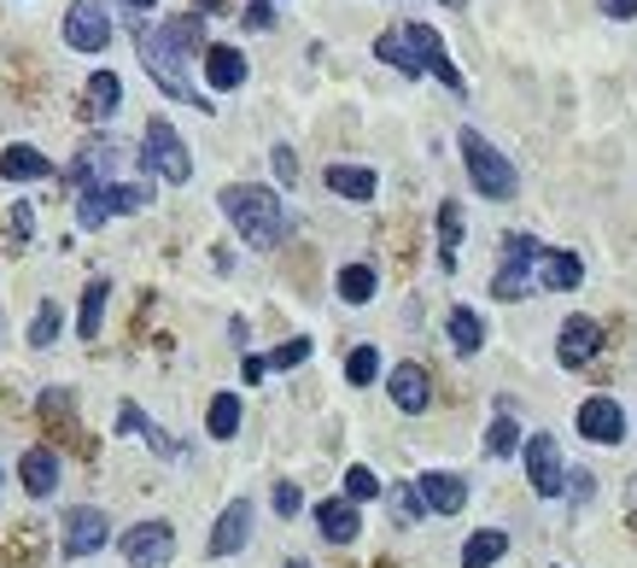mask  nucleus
I'll return each mask as SVG.
<instances>
[{"instance_id": "nucleus-7", "label": "nucleus", "mask_w": 637, "mask_h": 568, "mask_svg": "<svg viewBox=\"0 0 637 568\" xmlns=\"http://www.w3.org/2000/svg\"><path fill=\"white\" fill-rule=\"evenodd\" d=\"M117 551L129 568H170L176 562V527L170 521H135L129 534L117 539Z\"/></svg>"}, {"instance_id": "nucleus-32", "label": "nucleus", "mask_w": 637, "mask_h": 568, "mask_svg": "<svg viewBox=\"0 0 637 568\" xmlns=\"http://www.w3.org/2000/svg\"><path fill=\"white\" fill-rule=\"evenodd\" d=\"M205 428H211V440H234L240 434V393H217L211 411H205Z\"/></svg>"}, {"instance_id": "nucleus-33", "label": "nucleus", "mask_w": 637, "mask_h": 568, "mask_svg": "<svg viewBox=\"0 0 637 568\" xmlns=\"http://www.w3.org/2000/svg\"><path fill=\"white\" fill-rule=\"evenodd\" d=\"M76 223H82V229H106V223H112V211H106V182L76 188Z\"/></svg>"}, {"instance_id": "nucleus-25", "label": "nucleus", "mask_w": 637, "mask_h": 568, "mask_svg": "<svg viewBox=\"0 0 637 568\" xmlns=\"http://www.w3.org/2000/svg\"><path fill=\"white\" fill-rule=\"evenodd\" d=\"M106 299H112V281L94 276L88 288H82V311H76V334L82 340H100V322H106Z\"/></svg>"}, {"instance_id": "nucleus-14", "label": "nucleus", "mask_w": 637, "mask_h": 568, "mask_svg": "<svg viewBox=\"0 0 637 568\" xmlns=\"http://www.w3.org/2000/svg\"><path fill=\"white\" fill-rule=\"evenodd\" d=\"M416 498H421L427 516H457L468 504V481L450 475V469H427V475H416Z\"/></svg>"}, {"instance_id": "nucleus-29", "label": "nucleus", "mask_w": 637, "mask_h": 568, "mask_svg": "<svg viewBox=\"0 0 637 568\" xmlns=\"http://www.w3.org/2000/svg\"><path fill=\"white\" fill-rule=\"evenodd\" d=\"M334 288H340L345 306H368V299H375V288H380V276H375V264H345Z\"/></svg>"}, {"instance_id": "nucleus-10", "label": "nucleus", "mask_w": 637, "mask_h": 568, "mask_svg": "<svg viewBox=\"0 0 637 568\" xmlns=\"http://www.w3.org/2000/svg\"><path fill=\"white\" fill-rule=\"evenodd\" d=\"M521 457H526V486H532V493H539V498H562L567 469H562L556 440H550V434H532V440H521Z\"/></svg>"}, {"instance_id": "nucleus-42", "label": "nucleus", "mask_w": 637, "mask_h": 568, "mask_svg": "<svg viewBox=\"0 0 637 568\" xmlns=\"http://www.w3.org/2000/svg\"><path fill=\"white\" fill-rule=\"evenodd\" d=\"M270 165H275V176L286 182V188H293V182H299V153L286 147V141H281V147H270Z\"/></svg>"}, {"instance_id": "nucleus-15", "label": "nucleus", "mask_w": 637, "mask_h": 568, "mask_svg": "<svg viewBox=\"0 0 637 568\" xmlns=\"http://www.w3.org/2000/svg\"><path fill=\"white\" fill-rule=\"evenodd\" d=\"M246 539H252V498H234L229 510L217 516L205 551H211V557H234V551H246Z\"/></svg>"}, {"instance_id": "nucleus-40", "label": "nucleus", "mask_w": 637, "mask_h": 568, "mask_svg": "<svg viewBox=\"0 0 637 568\" xmlns=\"http://www.w3.org/2000/svg\"><path fill=\"white\" fill-rule=\"evenodd\" d=\"M562 493H567L573 504H591V498H597V475H591V469H567Z\"/></svg>"}, {"instance_id": "nucleus-8", "label": "nucleus", "mask_w": 637, "mask_h": 568, "mask_svg": "<svg viewBox=\"0 0 637 568\" xmlns=\"http://www.w3.org/2000/svg\"><path fill=\"white\" fill-rule=\"evenodd\" d=\"M65 48L76 53H106L112 48V12L100 0H71L65 12Z\"/></svg>"}, {"instance_id": "nucleus-16", "label": "nucleus", "mask_w": 637, "mask_h": 568, "mask_svg": "<svg viewBox=\"0 0 637 568\" xmlns=\"http://www.w3.org/2000/svg\"><path fill=\"white\" fill-rule=\"evenodd\" d=\"M585 281V258H573L562 247H544L539 252V270H532V288H544V293H573Z\"/></svg>"}, {"instance_id": "nucleus-47", "label": "nucleus", "mask_w": 637, "mask_h": 568, "mask_svg": "<svg viewBox=\"0 0 637 568\" xmlns=\"http://www.w3.org/2000/svg\"><path fill=\"white\" fill-rule=\"evenodd\" d=\"M597 7H603L608 18H620V24H626V18H637V0H597Z\"/></svg>"}, {"instance_id": "nucleus-43", "label": "nucleus", "mask_w": 637, "mask_h": 568, "mask_svg": "<svg viewBox=\"0 0 637 568\" xmlns=\"http://www.w3.org/2000/svg\"><path fill=\"white\" fill-rule=\"evenodd\" d=\"M30 235H35V211L18 199V206H12V247H30Z\"/></svg>"}, {"instance_id": "nucleus-49", "label": "nucleus", "mask_w": 637, "mask_h": 568, "mask_svg": "<svg viewBox=\"0 0 637 568\" xmlns=\"http://www.w3.org/2000/svg\"><path fill=\"white\" fill-rule=\"evenodd\" d=\"M194 12L199 18H217V12H229V0H194Z\"/></svg>"}, {"instance_id": "nucleus-23", "label": "nucleus", "mask_w": 637, "mask_h": 568, "mask_svg": "<svg viewBox=\"0 0 637 568\" xmlns=\"http://www.w3.org/2000/svg\"><path fill=\"white\" fill-rule=\"evenodd\" d=\"M82 117H94V124H106V117H117V106H123V83H117V71H94L88 76V89H82Z\"/></svg>"}, {"instance_id": "nucleus-39", "label": "nucleus", "mask_w": 637, "mask_h": 568, "mask_svg": "<svg viewBox=\"0 0 637 568\" xmlns=\"http://www.w3.org/2000/svg\"><path fill=\"white\" fill-rule=\"evenodd\" d=\"M304 358H311V340H281V347L263 358V363H270V370H299Z\"/></svg>"}, {"instance_id": "nucleus-9", "label": "nucleus", "mask_w": 637, "mask_h": 568, "mask_svg": "<svg viewBox=\"0 0 637 568\" xmlns=\"http://www.w3.org/2000/svg\"><path fill=\"white\" fill-rule=\"evenodd\" d=\"M404 42L409 48H416V59H421V71H434L439 76V83L450 89V94H468V83H462V71L457 65H450V48H445V35L434 30V24H404Z\"/></svg>"}, {"instance_id": "nucleus-41", "label": "nucleus", "mask_w": 637, "mask_h": 568, "mask_svg": "<svg viewBox=\"0 0 637 568\" xmlns=\"http://www.w3.org/2000/svg\"><path fill=\"white\" fill-rule=\"evenodd\" d=\"M270 504H275V516H281V521H293V516L304 510V493H299V486H293V481H281Z\"/></svg>"}, {"instance_id": "nucleus-44", "label": "nucleus", "mask_w": 637, "mask_h": 568, "mask_svg": "<svg viewBox=\"0 0 637 568\" xmlns=\"http://www.w3.org/2000/svg\"><path fill=\"white\" fill-rule=\"evenodd\" d=\"M240 24H246V30H270V24H275V7H270V0H252V7L240 12Z\"/></svg>"}, {"instance_id": "nucleus-17", "label": "nucleus", "mask_w": 637, "mask_h": 568, "mask_svg": "<svg viewBox=\"0 0 637 568\" xmlns=\"http://www.w3.org/2000/svg\"><path fill=\"white\" fill-rule=\"evenodd\" d=\"M386 393H393V404L404 416H421L427 404H434V381H427L421 363H398V370L386 375Z\"/></svg>"}, {"instance_id": "nucleus-27", "label": "nucleus", "mask_w": 637, "mask_h": 568, "mask_svg": "<svg viewBox=\"0 0 637 568\" xmlns=\"http://www.w3.org/2000/svg\"><path fill=\"white\" fill-rule=\"evenodd\" d=\"M445 334H450V347H457L462 358H474V352L485 347V322L468 311V306H457V311L445 317Z\"/></svg>"}, {"instance_id": "nucleus-26", "label": "nucleus", "mask_w": 637, "mask_h": 568, "mask_svg": "<svg viewBox=\"0 0 637 568\" xmlns=\"http://www.w3.org/2000/svg\"><path fill=\"white\" fill-rule=\"evenodd\" d=\"M503 551H509L503 527H480V534H468V545H462V568H491V562H503Z\"/></svg>"}, {"instance_id": "nucleus-52", "label": "nucleus", "mask_w": 637, "mask_h": 568, "mask_svg": "<svg viewBox=\"0 0 637 568\" xmlns=\"http://www.w3.org/2000/svg\"><path fill=\"white\" fill-rule=\"evenodd\" d=\"M281 568H311V562H304V557H286V562H281Z\"/></svg>"}, {"instance_id": "nucleus-6", "label": "nucleus", "mask_w": 637, "mask_h": 568, "mask_svg": "<svg viewBox=\"0 0 637 568\" xmlns=\"http://www.w3.org/2000/svg\"><path fill=\"white\" fill-rule=\"evenodd\" d=\"M106 545H112L106 510H94V504H76V510H65V521H59V551H65L71 562L106 551Z\"/></svg>"}, {"instance_id": "nucleus-28", "label": "nucleus", "mask_w": 637, "mask_h": 568, "mask_svg": "<svg viewBox=\"0 0 637 568\" xmlns=\"http://www.w3.org/2000/svg\"><path fill=\"white\" fill-rule=\"evenodd\" d=\"M457 247H462V206L445 199L439 206V270L445 276H457Z\"/></svg>"}, {"instance_id": "nucleus-37", "label": "nucleus", "mask_w": 637, "mask_h": 568, "mask_svg": "<svg viewBox=\"0 0 637 568\" xmlns=\"http://www.w3.org/2000/svg\"><path fill=\"white\" fill-rule=\"evenodd\" d=\"M375 375H380V352L375 347H352V358H345V381H352V388H368Z\"/></svg>"}, {"instance_id": "nucleus-53", "label": "nucleus", "mask_w": 637, "mask_h": 568, "mask_svg": "<svg viewBox=\"0 0 637 568\" xmlns=\"http://www.w3.org/2000/svg\"><path fill=\"white\" fill-rule=\"evenodd\" d=\"M439 7H450V12H462V7H468V0H439Z\"/></svg>"}, {"instance_id": "nucleus-51", "label": "nucleus", "mask_w": 637, "mask_h": 568, "mask_svg": "<svg viewBox=\"0 0 637 568\" xmlns=\"http://www.w3.org/2000/svg\"><path fill=\"white\" fill-rule=\"evenodd\" d=\"M123 7H135V12H153V7H158V0H123Z\"/></svg>"}, {"instance_id": "nucleus-12", "label": "nucleus", "mask_w": 637, "mask_h": 568, "mask_svg": "<svg viewBox=\"0 0 637 568\" xmlns=\"http://www.w3.org/2000/svg\"><path fill=\"white\" fill-rule=\"evenodd\" d=\"M597 352H603V322L597 317H567L562 340H556V363H562V370H585Z\"/></svg>"}, {"instance_id": "nucleus-21", "label": "nucleus", "mask_w": 637, "mask_h": 568, "mask_svg": "<svg viewBox=\"0 0 637 568\" xmlns=\"http://www.w3.org/2000/svg\"><path fill=\"white\" fill-rule=\"evenodd\" d=\"M53 176V158L30 147V141H12L7 153H0V182H48Z\"/></svg>"}, {"instance_id": "nucleus-5", "label": "nucleus", "mask_w": 637, "mask_h": 568, "mask_svg": "<svg viewBox=\"0 0 637 568\" xmlns=\"http://www.w3.org/2000/svg\"><path fill=\"white\" fill-rule=\"evenodd\" d=\"M140 171L147 176H164L170 188L194 176V158H188V141L176 135L170 117H147V135H140Z\"/></svg>"}, {"instance_id": "nucleus-13", "label": "nucleus", "mask_w": 637, "mask_h": 568, "mask_svg": "<svg viewBox=\"0 0 637 568\" xmlns=\"http://www.w3.org/2000/svg\"><path fill=\"white\" fill-rule=\"evenodd\" d=\"M41 422L53 428L59 445H76V457H94V440H82V428H76V399H71L65 388H48V393H41Z\"/></svg>"}, {"instance_id": "nucleus-54", "label": "nucleus", "mask_w": 637, "mask_h": 568, "mask_svg": "<svg viewBox=\"0 0 637 568\" xmlns=\"http://www.w3.org/2000/svg\"><path fill=\"white\" fill-rule=\"evenodd\" d=\"M556 568H562V562H556Z\"/></svg>"}, {"instance_id": "nucleus-1", "label": "nucleus", "mask_w": 637, "mask_h": 568, "mask_svg": "<svg viewBox=\"0 0 637 568\" xmlns=\"http://www.w3.org/2000/svg\"><path fill=\"white\" fill-rule=\"evenodd\" d=\"M135 35H140V65H147L153 83L170 100H181V106L211 112V94H199L188 83V59L205 53V18L181 12V18H164V24H135Z\"/></svg>"}, {"instance_id": "nucleus-20", "label": "nucleus", "mask_w": 637, "mask_h": 568, "mask_svg": "<svg viewBox=\"0 0 637 568\" xmlns=\"http://www.w3.org/2000/svg\"><path fill=\"white\" fill-rule=\"evenodd\" d=\"M316 527H322L327 545H352V539L363 534V516H357L352 498H322V504H316Z\"/></svg>"}, {"instance_id": "nucleus-18", "label": "nucleus", "mask_w": 637, "mask_h": 568, "mask_svg": "<svg viewBox=\"0 0 637 568\" xmlns=\"http://www.w3.org/2000/svg\"><path fill=\"white\" fill-rule=\"evenodd\" d=\"M18 481H24L30 498H53V486H59V452L53 445H30V452L18 457Z\"/></svg>"}, {"instance_id": "nucleus-22", "label": "nucleus", "mask_w": 637, "mask_h": 568, "mask_svg": "<svg viewBox=\"0 0 637 568\" xmlns=\"http://www.w3.org/2000/svg\"><path fill=\"white\" fill-rule=\"evenodd\" d=\"M322 182H327V194L352 199V206H368V199H375V188H380V176L363 171V165H327Z\"/></svg>"}, {"instance_id": "nucleus-11", "label": "nucleus", "mask_w": 637, "mask_h": 568, "mask_svg": "<svg viewBox=\"0 0 637 568\" xmlns=\"http://www.w3.org/2000/svg\"><path fill=\"white\" fill-rule=\"evenodd\" d=\"M573 422H579V440H591V445H620V440H626V411H620L608 393L585 399Z\"/></svg>"}, {"instance_id": "nucleus-2", "label": "nucleus", "mask_w": 637, "mask_h": 568, "mask_svg": "<svg viewBox=\"0 0 637 568\" xmlns=\"http://www.w3.org/2000/svg\"><path fill=\"white\" fill-rule=\"evenodd\" d=\"M217 206L240 229L246 247L270 252V247H281V240H286V206H281L275 188H263V182H229V188L217 194Z\"/></svg>"}, {"instance_id": "nucleus-30", "label": "nucleus", "mask_w": 637, "mask_h": 568, "mask_svg": "<svg viewBox=\"0 0 637 568\" xmlns=\"http://www.w3.org/2000/svg\"><path fill=\"white\" fill-rule=\"evenodd\" d=\"M375 59H386V65H393L398 76H421V59H416V48L404 42V30H380Z\"/></svg>"}, {"instance_id": "nucleus-48", "label": "nucleus", "mask_w": 637, "mask_h": 568, "mask_svg": "<svg viewBox=\"0 0 637 568\" xmlns=\"http://www.w3.org/2000/svg\"><path fill=\"white\" fill-rule=\"evenodd\" d=\"M240 375H246V381H252V388H258V381H263V375H270V363H263V358L252 352V358H246V363H240Z\"/></svg>"}, {"instance_id": "nucleus-34", "label": "nucleus", "mask_w": 637, "mask_h": 568, "mask_svg": "<svg viewBox=\"0 0 637 568\" xmlns=\"http://www.w3.org/2000/svg\"><path fill=\"white\" fill-rule=\"evenodd\" d=\"M386 510H393V521L398 527H416L427 510H421V498H416V481H404V486H393V493H386Z\"/></svg>"}, {"instance_id": "nucleus-19", "label": "nucleus", "mask_w": 637, "mask_h": 568, "mask_svg": "<svg viewBox=\"0 0 637 568\" xmlns=\"http://www.w3.org/2000/svg\"><path fill=\"white\" fill-rule=\"evenodd\" d=\"M199 65H205V89H211V94H234V89L246 83V59H240V48H205Z\"/></svg>"}, {"instance_id": "nucleus-38", "label": "nucleus", "mask_w": 637, "mask_h": 568, "mask_svg": "<svg viewBox=\"0 0 637 568\" xmlns=\"http://www.w3.org/2000/svg\"><path fill=\"white\" fill-rule=\"evenodd\" d=\"M345 498H352V504L380 498V475H375V469H363V463H352V469H345Z\"/></svg>"}, {"instance_id": "nucleus-35", "label": "nucleus", "mask_w": 637, "mask_h": 568, "mask_svg": "<svg viewBox=\"0 0 637 568\" xmlns=\"http://www.w3.org/2000/svg\"><path fill=\"white\" fill-rule=\"evenodd\" d=\"M521 452V428H515V416H498L485 428V457H515Z\"/></svg>"}, {"instance_id": "nucleus-3", "label": "nucleus", "mask_w": 637, "mask_h": 568, "mask_svg": "<svg viewBox=\"0 0 637 568\" xmlns=\"http://www.w3.org/2000/svg\"><path fill=\"white\" fill-rule=\"evenodd\" d=\"M457 147H462L468 182H474V194H480V199L503 206V199H515V194H521V176H515V165H509V153H498L480 130H462V135H457Z\"/></svg>"}, {"instance_id": "nucleus-31", "label": "nucleus", "mask_w": 637, "mask_h": 568, "mask_svg": "<svg viewBox=\"0 0 637 568\" xmlns=\"http://www.w3.org/2000/svg\"><path fill=\"white\" fill-rule=\"evenodd\" d=\"M147 206H153L147 182H106V211L112 217H129V211H147Z\"/></svg>"}, {"instance_id": "nucleus-24", "label": "nucleus", "mask_w": 637, "mask_h": 568, "mask_svg": "<svg viewBox=\"0 0 637 568\" xmlns=\"http://www.w3.org/2000/svg\"><path fill=\"white\" fill-rule=\"evenodd\" d=\"M41 551H48V534H41L35 521H24L7 539V551H0V568H41Z\"/></svg>"}, {"instance_id": "nucleus-45", "label": "nucleus", "mask_w": 637, "mask_h": 568, "mask_svg": "<svg viewBox=\"0 0 637 568\" xmlns=\"http://www.w3.org/2000/svg\"><path fill=\"white\" fill-rule=\"evenodd\" d=\"M140 440H147V445H153L158 457H181V440H170V434L158 428V422H147V434H140Z\"/></svg>"}, {"instance_id": "nucleus-50", "label": "nucleus", "mask_w": 637, "mask_h": 568, "mask_svg": "<svg viewBox=\"0 0 637 568\" xmlns=\"http://www.w3.org/2000/svg\"><path fill=\"white\" fill-rule=\"evenodd\" d=\"M626 521H631V527H637V481H631V486H626Z\"/></svg>"}, {"instance_id": "nucleus-36", "label": "nucleus", "mask_w": 637, "mask_h": 568, "mask_svg": "<svg viewBox=\"0 0 637 568\" xmlns=\"http://www.w3.org/2000/svg\"><path fill=\"white\" fill-rule=\"evenodd\" d=\"M59 322H65V317H59V306H53V299H48V306H41V311L30 317V347H35V352H48L53 340H59Z\"/></svg>"}, {"instance_id": "nucleus-46", "label": "nucleus", "mask_w": 637, "mask_h": 568, "mask_svg": "<svg viewBox=\"0 0 637 568\" xmlns=\"http://www.w3.org/2000/svg\"><path fill=\"white\" fill-rule=\"evenodd\" d=\"M117 428H123V434H147V416H140V404H129V399L117 404Z\"/></svg>"}, {"instance_id": "nucleus-4", "label": "nucleus", "mask_w": 637, "mask_h": 568, "mask_svg": "<svg viewBox=\"0 0 637 568\" xmlns=\"http://www.w3.org/2000/svg\"><path fill=\"white\" fill-rule=\"evenodd\" d=\"M539 252H544V240H539V235H526V229H509V235H503V264H498V276H491V299H503V306H515V299L539 293V288H532V270H539Z\"/></svg>"}]
</instances>
